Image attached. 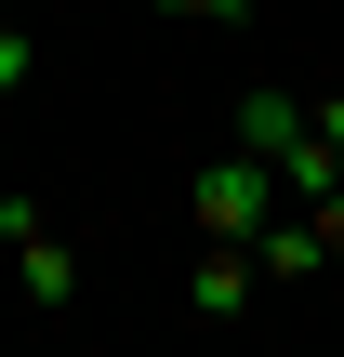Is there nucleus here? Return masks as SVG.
<instances>
[{
	"instance_id": "obj_1",
	"label": "nucleus",
	"mask_w": 344,
	"mask_h": 357,
	"mask_svg": "<svg viewBox=\"0 0 344 357\" xmlns=\"http://www.w3.org/2000/svg\"><path fill=\"white\" fill-rule=\"evenodd\" d=\"M278 212H292V185H278V172H265L252 146H225V159L199 172V238H225V252H252V238H265Z\"/></svg>"
},
{
	"instance_id": "obj_2",
	"label": "nucleus",
	"mask_w": 344,
	"mask_h": 357,
	"mask_svg": "<svg viewBox=\"0 0 344 357\" xmlns=\"http://www.w3.org/2000/svg\"><path fill=\"white\" fill-rule=\"evenodd\" d=\"M0 252H13V278H27L40 305H80V252L40 225V199H27V185H0Z\"/></svg>"
},
{
	"instance_id": "obj_3",
	"label": "nucleus",
	"mask_w": 344,
	"mask_h": 357,
	"mask_svg": "<svg viewBox=\"0 0 344 357\" xmlns=\"http://www.w3.org/2000/svg\"><path fill=\"white\" fill-rule=\"evenodd\" d=\"M252 291H265V265H252V252H225V238H199V318H239Z\"/></svg>"
},
{
	"instance_id": "obj_4",
	"label": "nucleus",
	"mask_w": 344,
	"mask_h": 357,
	"mask_svg": "<svg viewBox=\"0 0 344 357\" xmlns=\"http://www.w3.org/2000/svg\"><path fill=\"white\" fill-rule=\"evenodd\" d=\"M292 212L318 225V265H344V185H331V199H292Z\"/></svg>"
},
{
	"instance_id": "obj_5",
	"label": "nucleus",
	"mask_w": 344,
	"mask_h": 357,
	"mask_svg": "<svg viewBox=\"0 0 344 357\" xmlns=\"http://www.w3.org/2000/svg\"><path fill=\"white\" fill-rule=\"evenodd\" d=\"M27 66H40V53H27V26H13V13H0V106H13V93H27Z\"/></svg>"
},
{
	"instance_id": "obj_6",
	"label": "nucleus",
	"mask_w": 344,
	"mask_h": 357,
	"mask_svg": "<svg viewBox=\"0 0 344 357\" xmlns=\"http://www.w3.org/2000/svg\"><path fill=\"white\" fill-rule=\"evenodd\" d=\"M159 13H199V26H239V0H159Z\"/></svg>"
},
{
	"instance_id": "obj_7",
	"label": "nucleus",
	"mask_w": 344,
	"mask_h": 357,
	"mask_svg": "<svg viewBox=\"0 0 344 357\" xmlns=\"http://www.w3.org/2000/svg\"><path fill=\"white\" fill-rule=\"evenodd\" d=\"M318 146H344V93H318Z\"/></svg>"
},
{
	"instance_id": "obj_8",
	"label": "nucleus",
	"mask_w": 344,
	"mask_h": 357,
	"mask_svg": "<svg viewBox=\"0 0 344 357\" xmlns=\"http://www.w3.org/2000/svg\"><path fill=\"white\" fill-rule=\"evenodd\" d=\"M0 185H13V146H0Z\"/></svg>"
}]
</instances>
